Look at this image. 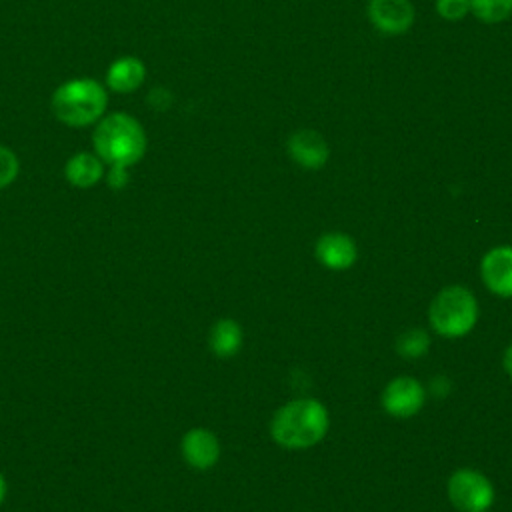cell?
<instances>
[{
    "instance_id": "6da1fadb",
    "label": "cell",
    "mask_w": 512,
    "mask_h": 512,
    "mask_svg": "<svg viewBox=\"0 0 512 512\" xmlns=\"http://www.w3.org/2000/svg\"><path fill=\"white\" fill-rule=\"evenodd\" d=\"M148 150V136L138 118L128 112L104 114L92 132V152L106 166H136Z\"/></svg>"
},
{
    "instance_id": "7a4b0ae2",
    "label": "cell",
    "mask_w": 512,
    "mask_h": 512,
    "mask_svg": "<svg viewBox=\"0 0 512 512\" xmlns=\"http://www.w3.org/2000/svg\"><path fill=\"white\" fill-rule=\"evenodd\" d=\"M108 108V88L94 78H70L56 86L50 110L58 122L70 128L94 126Z\"/></svg>"
},
{
    "instance_id": "3957f363",
    "label": "cell",
    "mask_w": 512,
    "mask_h": 512,
    "mask_svg": "<svg viewBox=\"0 0 512 512\" xmlns=\"http://www.w3.org/2000/svg\"><path fill=\"white\" fill-rule=\"evenodd\" d=\"M330 416L322 402L298 398L284 404L272 418V438L286 448H308L318 444L328 432Z\"/></svg>"
},
{
    "instance_id": "277c9868",
    "label": "cell",
    "mask_w": 512,
    "mask_h": 512,
    "mask_svg": "<svg viewBox=\"0 0 512 512\" xmlns=\"http://www.w3.org/2000/svg\"><path fill=\"white\" fill-rule=\"evenodd\" d=\"M476 318L478 302L464 286H448L440 290L430 304V324L446 338L468 334L474 328Z\"/></svg>"
},
{
    "instance_id": "5b68a950",
    "label": "cell",
    "mask_w": 512,
    "mask_h": 512,
    "mask_svg": "<svg viewBox=\"0 0 512 512\" xmlns=\"http://www.w3.org/2000/svg\"><path fill=\"white\" fill-rule=\"evenodd\" d=\"M448 496L462 512H486L494 502V488L482 472L462 468L450 476Z\"/></svg>"
},
{
    "instance_id": "8992f818",
    "label": "cell",
    "mask_w": 512,
    "mask_h": 512,
    "mask_svg": "<svg viewBox=\"0 0 512 512\" xmlns=\"http://www.w3.org/2000/svg\"><path fill=\"white\" fill-rule=\"evenodd\" d=\"M424 400H426L424 386L410 376L394 378L392 382H388V386L382 392L384 410L396 418L414 416L424 406Z\"/></svg>"
},
{
    "instance_id": "52a82bcc",
    "label": "cell",
    "mask_w": 512,
    "mask_h": 512,
    "mask_svg": "<svg viewBox=\"0 0 512 512\" xmlns=\"http://www.w3.org/2000/svg\"><path fill=\"white\" fill-rule=\"evenodd\" d=\"M368 20L386 36H400L414 22V6L410 0H370Z\"/></svg>"
},
{
    "instance_id": "ba28073f",
    "label": "cell",
    "mask_w": 512,
    "mask_h": 512,
    "mask_svg": "<svg viewBox=\"0 0 512 512\" xmlns=\"http://www.w3.org/2000/svg\"><path fill=\"white\" fill-rule=\"evenodd\" d=\"M288 154L298 166L306 170H318L328 162L330 148L322 134L310 128H302L290 134Z\"/></svg>"
},
{
    "instance_id": "9c48e42d",
    "label": "cell",
    "mask_w": 512,
    "mask_h": 512,
    "mask_svg": "<svg viewBox=\"0 0 512 512\" xmlns=\"http://www.w3.org/2000/svg\"><path fill=\"white\" fill-rule=\"evenodd\" d=\"M182 458L196 470L212 468L220 458V442L214 432L206 428H190L180 442Z\"/></svg>"
},
{
    "instance_id": "30bf717a",
    "label": "cell",
    "mask_w": 512,
    "mask_h": 512,
    "mask_svg": "<svg viewBox=\"0 0 512 512\" xmlns=\"http://www.w3.org/2000/svg\"><path fill=\"white\" fill-rule=\"evenodd\" d=\"M484 284L498 296L512 298V246L488 250L480 264Z\"/></svg>"
},
{
    "instance_id": "8fae6325",
    "label": "cell",
    "mask_w": 512,
    "mask_h": 512,
    "mask_svg": "<svg viewBox=\"0 0 512 512\" xmlns=\"http://www.w3.org/2000/svg\"><path fill=\"white\" fill-rule=\"evenodd\" d=\"M146 74V64L138 56H120L108 64L104 86L116 94H130L144 84Z\"/></svg>"
},
{
    "instance_id": "7c38bea8",
    "label": "cell",
    "mask_w": 512,
    "mask_h": 512,
    "mask_svg": "<svg viewBox=\"0 0 512 512\" xmlns=\"http://www.w3.org/2000/svg\"><path fill=\"white\" fill-rule=\"evenodd\" d=\"M318 260L330 270H346L356 262L354 240L344 232H326L316 242Z\"/></svg>"
},
{
    "instance_id": "4fadbf2b",
    "label": "cell",
    "mask_w": 512,
    "mask_h": 512,
    "mask_svg": "<svg viewBox=\"0 0 512 512\" xmlns=\"http://www.w3.org/2000/svg\"><path fill=\"white\" fill-rule=\"evenodd\" d=\"M106 164L94 152H76L64 164V178L70 186L88 190L104 180Z\"/></svg>"
},
{
    "instance_id": "5bb4252c",
    "label": "cell",
    "mask_w": 512,
    "mask_h": 512,
    "mask_svg": "<svg viewBox=\"0 0 512 512\" xmlns=\"http://www.w3.org/2000/svg\"><path fill=\"white\" fill-rule=\"evenodd\" d=\"M208 344H210V350L218 358L234 356L240 350V346H242V328H240V324L236 320H232V318L218 320L210 328Z\"/></svg>"
},
{
    "instance_id": "9a60e30c",
    "label": "cell",
    "mask_w": 512,
    "mask_h": 512,
    "mask_svg": "<svg viewBox=\"0 0 512 512\" xmlns=\"http://www.w3.org/2000/svg\"><path fill=\"white\" fill-rule=\"evenodd\" d=\"M470 12L486 24H498L510 18L512 0H470Z\"/></svg>"
},
{
    "instance_id": "2e32d148",
    "label": "cell",
    "mask_w": 512,
    "mask_h": 512,
    "mask_svg": "<svg viewBox=\"0 0 512 512\" xmlns=\"http://www.w3.org/2000/svg\"><path fill=\"white\" fill-rule=\"evenodd\" d=\"M430 346V338L422 328H410L398 338V352L406 358H418L422 356Z\"/></svg>"
},
{
    "instance_id": "e0dca14e",
    "label": "cell",
    "mask_w": 512,
    "mask_h": 512,
    "mask_svg": "<svg viewBox=\"0 0 512 512\" xmlns=\"http://www.w3.org/2000/svg\"><path fill=\"white\" fill-rule=\"evenodd\" d=\"M18 174H20L18 154L12 148L0 144V190L12 186L18 178Z\"/></svg>"
},
{
    "instance_id": "ac0fdd59",
    "label": "cell",
    "mask_w": 512,
    "mask_h": 512,
    "mask_svg": "<svg viewBox=\"0 0 512 512\" xmlns=\"http://www.w3.org/2000/svg\"><path fill=\"white\" fill-rule=\"evenodd\" d=\"M436 12L450 22L462 20L470 12V0H436Z\"/></svg>"
},
{
    "instance_id": "d6986e66",
    "label": "cell",
    "mask_w": 512,
    "mask_h": 512,
    "mask_svg": "<svg viewBox=\"0 0 512 512\" xmlns=\"http://www.w3.org/2000/svg\"><path fill=\"white\" fill-rule=\"evenodd\" d=\"M104 180L108 184V188L112 190H124L130 182V168L124 166H106L104 172Z\"/></svg>"
},
{
    "instance_id": "ffe728a7",
    "label": "cell",
    "mask_w": 512,
    "mask_h": 512,
    "mask_svg": "<svg viewBox=\"0 0 512 512\" xmlns=\"http://www.w3.org/2000/svg\"><path fill=\"white\" fill-rule=\"evenodd\" d=\"M146 100H148L150 108H154L156 112H164V110H168V108L172 106V100H174V98H172V92H170L168 88L156 86V88H152V90L148 92Z\"/></svg>"
},
{
    "instance_id": "44dd1931",
    "label": "cell",
    "mask_w": 512,
    "mask_h": 512,
    "mask_svg": "<svg viewBox=\"0 0 512 512\" xmlns=\"http://www.w3.org/2000/svg\"><path fill=\"white\" fill-rule=\"evenodd\" d=\"M502 362H504V368H506V372L512 376V344L504 350V358H502Z\"/></svg>"
},
{
    "instance_id": "7402d4cb",
    "label": "cell",
    "mask_w": 512,
    "mask_h": 512,
    "mask_svg": "<svg viewBox=\"0 0 512 512\" xmlns=\"http://www.w3.org/2000/svg\"><path fill=\"white\" fill-rule=\"evenodd\" d=\"M6 496H8V482H6V476L0 472V506L4 504Z\"/></svg>"
}]
</instances>
